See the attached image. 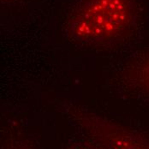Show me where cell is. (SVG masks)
<instances>
[{"label": "cell", "instance_id": "6da1fadb", "mask_svg": "<svg viewBox=\"0 0 149 149\" xmlns=\"http://www.w3.org/2000/svg\"><path fill=\"white\" fill-rule=\"evenodd\" d=\"M131 19L130 0H88L74 18L71 33L80 41L111 40L125 31Z\"/></svg>", "mask_w": 149, "mask_h": 149}, {"label": "cell", "instance_id": "7a4b0ae2", "mask_svg": "<svg viewBox=\"0 0 149 149\" xmlns=\"http://www.w3.org/2000/svg\"><path fill=\"white\" fill-rule=\"evenodd\" d=\"M128 77L136 88L149 94V52L128 69Z\"/></svg>", "mask_w": 149, "mask_h": 149}]
</instances>
